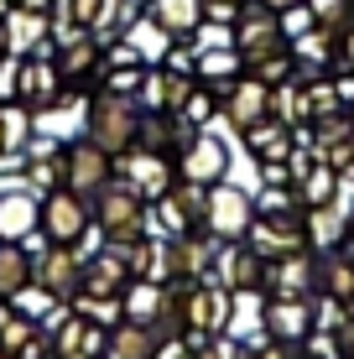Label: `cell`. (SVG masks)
<instances>
[{
	"mask_svg": "<svg viewBox=\"0 0 354 359\" xmlns=\"http://www.w3.org/2000/svg\"><path fill=\"white\" fill-rule=\"evenodd\" d=\"M94 214H100V234L104 240H141L146 229V198L130 188V182L109 177L100 193H94Z\"/></svg>",
	"mask_w": 354,
	"mask_h": 359,
	"instance_id": "7a4b0ae2",
	"label": "cell"
},
{
	"mask_svg": "<svg viewBox=\"0 0 354 359\" xmlns=\"http://www.w3.org/2000/svg\"><path fill=\"white\" fill-rule=\"evenodd\" d=\"M36 203L42 198L27 193V188H16V193L0 188V240H27L36 229Z\"/></svg>",
	"mask_w": 354,
	"mask_h": 359,
	"instance_id": "44dd1931",
	"label": "cell"
},
{
	"mask_svg": "<svg viewBox=\"0 0 354 359\" xmlns=\"http://www.w3.org/2000/svg\"><path fill=\"white\" fill-rule=\"evenodd\" d=\"M146 16L156 21L167 36H193L203 27V0H146Z\"/></svg>",
	"mask_w": 354,
	"mask_h": 359,
	"instance_id": "ac0fdd59",
	"label": "cell"
},
{
	"mask_svg": "<svg viewBox=\"0 0 354 359\" xmlns=\"http://www.w3.org/2000/svg\"><path fill=\"white\" fill-rule=\"evenodd\" d=\"M53 354H57V359H100V354H104V328L89 323L83 313L63 318L57 333H53Z\"/></svg>",
	"mask_w": 354,
	"mask_h": 359,
	"instance_id": "5bb4252c",
	"label": "cell"
},
{
	"mask_svg": "<svg viewBox=\"0 0 354 359\" xmlns=\"http://www.w3.org/2000/svg\"><path fill=\"white\" fill-rule=\"evenodd\" d=\"M115 177L120 182H130L146 203L151 198H167L172 193V156H156V151H125V156H115Z\"/></svg>",
	"mask_w": 354,
	"mask_h": 359,
	"instance_id": "ba28073f",
	"label": "cell"
},
{
	"mask_svg": "<svg viewBox=\"0 0 354 359\" xmlns=\"http://www.w3.org/2000/svg\"><path fill=\"white\" fill-rule=\"evenodd\" d=\"M32 339H36L32 313H21L16 302H0V354H11V359H16Z\"/></svg>",
	"mask_w": 354,
	"mask_h": 359,
	"instance_id": "4316f807",
	"label": "cell"
},
{
	"mask_svg": "<svg viewBox=\"0 0 354 359\" xmlns=\"http://www.w3.org/2000/svg\"><path fill=\"white\" fill-rule=\"evenodd\" d=\"M21 63H27L21 53H0V104H11L21 94Z\"/></svg>",
	"mask_w": 354,
	"mask_h": 359,
	"instance_id": "4dcf8cb0",
	"label": "cell"
},
{
	"mask_svg": "<svg viewBox=\"0 0 354 359\" xmlns=\"http://www.w3.org/2000/svg\"><path fill=\"white\" fill-rule=\"evenodd\" d=\"M141 115L146 109H141L136 94L100 89L83 104V130H89V141L104 146L109 156H125V151H136V141H141Z\"/></svg>",
	"mask_w": 354,
	"mask_h": 359,
	"instance_id": "6da1fadb",
	"label": "cell"
},
{
	"mask_svg": "<svg viewBox=\"0 0 354 359\" xmlns=\"http://www.w3.org/2000/svg\"><path fill=\"white\" fill-rule=\"evenodd\" d=\"M0 53H53V16L27 6H6L0 11Z\"/></svg>",
	"mask_w": 354,
	"mask_h": 359,
	"instance_id": "277c9868",
	"label": "cell"
},
{
	"mask_svg": "<svg viewBox=\"0 0 354 359\" xmlns=\"http://www.w3.org/2000/svg\"><path fill=\"white\" fill-rule=\"evenodd\" d=\"M323 281H328V297L349 302V297H354V261H344V255H334V261L323 266Z\"/></svg>",
	"mask_w": 354,
	"mask_h": 359,
	"instance_id": "f546056e",
	"label": "cell"
},
{
	"mask_svg": "<svg viewBox=\"0 0 354 359\" xmlns=\"http://www.w3.org/2000/svg\"><path fill=\"white\" fill-rule=\"evenodd\" d=\"M6 6H11V0H6Z\"/></svg>",
	"mask_w": 354,
	"mask_h": 359,
	"instance_id": "8d00e7d4",
	"label": "cell"
},
{
	"mask_svg": "<svg viewBox=\"0 0 354 359\" xmlns=\"http://www.w3.org/2000/svg\"><path fill=\"white\" fill-rule=\"evenodd\" d=\"M240 6H245V0H203V21H214V27H235Z\"/></svg>",
	"mask_w": 354,
	"mask_h": 359,
	"instance_id": "1f68e13d",
	"label": "cell"
},
{
	"mask_svg": "<svg viewBox=\"0 0 354 359\" xmlns=\"http://www.w3.org/2000/svg\"><path fill=\"white\" fill-rule=\"evenodd\" d=\"M120 307H125V323H146V328H156V323H162V313H167V292L156 287V281L136 276L125 292H120Z\"/></svg>",
	"mask_w": 354,
	"mask_h": 359,
	"instance_id": "d6986e66",
	"label": "cell"
},
{
	"mask_svg": "<svg viewBox=\"0 0 354 359\" xmlns=\"http://www.w3.org/2000/svg\"><path fill=\"white\" fill-rule=\"evenodd\" d=\"M255 359H292V349H287V344H282V339H276V344H266V349H261V354H255Z\"/></svg>",
	"mask_w": 354,
	"mask_h": 359,
	"instance_id": "d6a6232c",
	"label": "cell"
},
{
	"mask_svg": "<svg viewBox=\"0 0 354 359\" xmlns=\"http://www.w3.org/2000/svg\"><path fill=\"white\" fill-rule=\"evenodd\" d=\"M63 162H68V177L63 182L73 193H83V198H94L109 177H115V156H109L104 146H94L89 135H79V141L63 146Z\"/></svg>",
	"mask_w": 354,
	"mask_h": 359,
	"instance_id": "52a82bcc",
	"label": "cell"
},
{
	"mask_svg": "<svg viewBox=\"0 0 354 359\" xmlns=\"http://www.w3.org/2000/svg\"><path fill=\"white\" fill-rule=\"evenodd\" d=\"M36 229L47 234V245H73L89 234V198L73 193V188H53L42 193L36 203Z\"/></svg>",
	"mask_w": 354,
	"mask_h": 359,
	"instance_id": "3957f363",
	"label": "cell"
},
{
	"mask_svg": "<svg viewBox=\"0 0 354 359\" xmlns=\"http://www.w3.org/2000/svg\"><path fill=\"white\" fill-rule=\"evenodd\" d=\"M240 73H245V53L235 42H219V47H203L198 53V83H209L214 94H224Z\"/></svg>",
	"mask_w": 354,
	"mask_h": 359,
	"instance_id": "2e32d148",
	"label": "cell"
},
{
	"mask_svg": "<svg viewBox=\"0 0 354 359\" xmlns=\"http://www.w3.org/2000/svg\"><path fill=\"white\" fill-rule=\"evenodd\" d=\"M308 11H313V21L328 27V32H344L354 21V0H308Z\"/></svg>",
	"mask_w": 354,
	"mask_h": 359,
	"instance_id": "f1b7e54d",
	"label": "cell"
},
{
	"mask_svg": "<svg viewBox=\"0 0 354 359\" xmlns=\"http://www.w3.org/2000/svg\"><path fill=\"white\" fill-rule=\"evenodd\" d=\"M63 89H68V79L57 73L53 53H32L27 63H21V94H16V99L32 109V115H47V109H57Z\"/></svg>",
	"mask_w": 354,
	"mask_h": 359,
	"instance_id": "9c48e42d",
	"label": "cell"
},
{
	"mask_svg": "<svg viewBox=\"0 0 354 359\" xmlns=\"http://www.w3.org/2000/svg\"><path fill=\"white\" fill-rule=\"evenodd\" d=\"M261 276H266V261H261V250H224L219 255V287H229V292H255L261 287Z\"/></svg>",
	"mask_w": 354,
	"mask_h": 359,
	"instance_id": "7402d4cb",
	"label": "cell"
},
{
	"mask_svg": "<svg viewBox=\"0 0 354 359\" xmlns=\"http://www.w3.org/2000/svg\"><path fill=\"white\" fill-rule=\"evenodd\" d=\"M255 219V203L245 188H235V182H214L209 188V234H219V240H240V234L250 229Z\"/></svg>",
	"mask_w": 354,
	"mask_h": 359,
	"instance_id": "30bf717a",
	"label": "cell"
},
{
	"mask_svg": "<svg viewBox=\"0 0 354 359\" xmlns=\"http://www.w3.org/2000/svg\"><path fill=\"white\" fill-rule=\"evenodd\" d=\"M177 172L188 182L214 188V182H224V172H229V146L219 141L214 130H193L188 141H182V151H177Z\"/></svg>",
	"mask_w": 354,
	"mask_h": 359,
	"instance_id": "8992f818",
	"label": "cell"
},
{
	"mask_svg": "<svg viewBox=\"0 0 354 359\" xmlns=\"http://www.w3.org/2000/svg\"><path fill=\"white\" fill-rule=\"evenodd\" d=\"M308 261H302V255H282V261L271 266V292L276 297H302L308 292Z\"/></svg>",
	"mask_w": 354,
	"mask_h": 359,
	"instance_id": "83f0119b",
	"label": "cell"
},
{
	"mask_svg": "<svg viewBox=\"0 0 354 359\" xmlns=\"http://www.w3.org/2000/svg\"><path fill=\"white\" fill-rule=\"evenodd\" d=\"M229 36H235V47H240L245 57L276 53V47H292L287 32H282V11L261 6V0H245V6H240V16H235V27H229Z\"/></svg>",
	"mask_w": 354,
	"mask_h": 359,
	"instance_id": "5b68a950",
	"label": "cell"
},
{
	"mask_svg": "<svg viewBox=\"0 0 354 359\" xmlns=\"http://www.w3.org/2000/svg\"><path fill=\"white\" fill-rule=\"evenodd\" d=\"M266 115H271V83L240 73V79L224 89V126H235L240 135H245L250 126H261Z\"/></svg>",
	"mask_w": 354,
	"mask_h": 359,
	"instance_id": "8fae6325",
	"label": "cell"
},
{
	"mask_svg": "<svg viewBox=\"0 0 354 359\" xmlns=\"http://www.w3.org/2000/svg\"><path fill=\"white\" fill-rule=\"evenodd\" d=\"M250 245L266 255V261H282V255H302V219L292 214H261V219H250Z\"/></svg>",
	"mask_w": 354,
	"mask_h": 359,
	"instance_id": "7c38bea8",
	"label": "cell"
},
{
	"mask_svg": "<svg viewBox=\"0 0 354 359\" xmlns=\"http://www.w3.org/2000/svg\"><path fill=\"white\" fill-rule=\"evenodd\" d=\"M302 224H308V240L328 250L339 234H349L354 219H349V208H344V203H339V208H334V203H323V208H308V214H302Z\"/></svg>",
	"mask_w": 354,
	"mask_h": 359,
	"instance_id": "d4e9b609",
	"label": "cell"
},
{
	"mask_svg": "<svg viewBox=\"0 0 354 359\" xmlns=\"http://www.w3.org/2000/svg\"><path fill=\"white\" fill-rule=\"evenodd\" d=\"M245 146L255 151V162H287V156L297 151V130L282 126L276 115H266L261 126H250V130H245Z\"/></svg>",
	"mask_w": 354,
	"mask_h": 359,
	"instance_id": "e0dca14e",
	"label": "cell"
},
{
	"mask_svg": "<svg viewBox=\"0 0 354 359\" xmlns=\"http://www.w3.org/2000/svg\"><path fill=\"white\" fill-rule=\"evenodd\" d=\"M261 6H271V11H292V6H302V0H261Z\"/></svg>",
	"mask_w": 354,
	"mask_h": 359,
	"instance_id": "e575fe53",
	"label": "cell"
},
{
	"mask_svg": "<svg viewBox=\"0 0 354 359\" xmlns=\"http://www.w3.org/2000/svg\"><path fill=\"white\" fill-rule=\"evenodd\" d=\"M32 281H36L47 297H57V302H73V297H79V287H83V261L68 250V245H53V250L36 261Z\"/></svg>",
	"mask_w": 354,
	"mask_h": 359,
	"instance_id": "4fadbf2b",
	"label": "cell"
},
{
	"mask_svg": "<svg viewBox=\"0 0 354 359\" xmlns=\"http://www.w3.org/2000/svg\"><path fill=\"white\" fill-rule=\"evenodd\" d=\"M32 255H27V245L21 240H0V297H11L16 302L21 292L32 287Z\"/></svg>",
	"mask_w": 354,
	"mask_h": 359,
	"instance_id": "603a6c76",
	"label": "cell"
},
{
	"mask_svg": "<svg viewBox=\"0 0 354 359\" xmlns=\"http://www.w3.org/2000/svg\"><path fill=\"white\" fill-rule=\"evenodd\" d=\"M120 36H125V42L136 47V57H141L146 68H151V63H162V57H167V47H172V36L156 27L151 16H136V21H130V27L120 32Z\"/></svg>",
	"mask_w": 354,
	"mask_h": 359,
	"instance_id": "cb8c5ba5",
	"label": "cell"
},
{
	"mask_svg": "<svg viewBox=\"0 0 354 359\" xmlns=\"http://www.w3.org/2000/svg\"><path fill=\"white\" fill-rule=\"evenodd\" d=\"M261 323H266V339H282V344H297L308 333L313 313H308V297H271L261 307Z\"/></svg>",
	"mask_w": 354,
	"mask_h": 359,
	"instance_id": "9a60e30c",
	"label": "cell"
},
{
	"mask_svg": "<svg viewBox=\"0 0 354 359\" xmlns=\"http://www.w3.org/2000/svg\"><path fill=\"white\" fill-rule=\"evenodd\" d=\"M11 6H27V11H47V16H53V11H57V0H11Z\"/></svg>",
	"mask_w": 354,
	"mask_h": 359,
	"instance_id": "836d02e7",
	"label": "cell"
},
{
	"mask_svg": "<svg viewBox=\"0 0 354 359\" xmlns=\"http://www.w3.org/2000/svg\"><path fill=\"white\" fill-rule=\"evenodd\" d=\"M156 344L162 333L146 323H120L104 333V359H156Z\"/></svg>",
	"mask_w": 354,
	"mask_h": 359,
	"instance_id": "ffe728a7",
	"label": "cell"
},
{
	"mask_svg": "<svg viewBox=\"0 0 354 359\" xmlns=\"http://www.w3.org/2000/svg\"><path fill=\"white\" fill-rule=\"evenodd\" d=\"M125 6H136V11H146V0H125Z\"/></svg>",
	"mask_w": 354,
	"mask_h": 359,
	"instance_id": "d590c367",
	"label": "cell"
},
{
	"mask_svg": "<svg viewBox=\"0 0 354 359\" xmlns=\"http://www.w3.org/2000/svg\"><path fill=\"white\" fill-rule=\"evenodd\" d=\"M53 359H57V354H53Z\"/></svg>",
	"mask_w": 354,
	"mask_h": 359,
	"instance_id": "74e56055",
	"label": "cell"
},
{
	"mask_svg": "<svg viewBox=\"0 0 354 359\" xmlns=\"http://www.w3.org/2000/svg\"><path fill=\"white\" fill-rule=\"evenodd\" d=\"M334 193H339V172L328 162H313L308 172H297V203L302 208H323Z\"/></svg>",
	"mask_w": 354,
	"mask_h": 359,
	"instance_id": "484cf974",
	"label": "cell"
}]
</instances>
